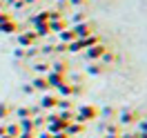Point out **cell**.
Masks as SVG:
<instances>
[{
	"instance_id": "obj_1",
	"label": "cell",
	"mask_w": 147,
	"mask_h": 138,
	"mask_svg": "<svg viewBox=\"0 0 147 138\" xmlns=\"http://www.w3.org/2000/svg\"><path fill=\"white\" fill-rule=\"evenodd\" d=\"M71 31H74V36H76V38H85V36H89V34H94V22H89V20H83V22L74 25Z\"/></svg>"
},
{
	"instance_id": "obj_2",
	"label": "cell",
	"mask_w": 147,
	"mask_h": 138,
	"mask_svg": "<svg viewBox=\"0 0 147 138\" xmlns=\"http://www.w3.org/2000/svg\"><path fill=\"white\" fill-rule=\"evenodd\" d=\"M107 49L102 47V42L100 45H94V47H89V49H85V60L87 63H96V60H100V56L105 54Z\"/></svg>"
},
{
	"instance_id": "obj_3",
	"label": "cell",
	"mask_w": 147,
	"mask_h": 138,
	"mask_svg": "<svg viewBox=\"0 0 147 138\" xmlns=\"http://www.w3.org/2000/svg\"><path fill=\"white\" fill-rule=\"evenodd\" d=\"M96 114H98V111L94 109L92 105H80V107H78V123H85V120H92V118H96Z\"/></svg>"
},
{
	"instance_id": "obj_4",
	"label": "cell",
	"mask_w": 147,
	"mask_h": 138,
	"mask_svg": "<svg viewBox=\"0 0 147 138\" xmlns=\"http://www.w3.org/2000/svg\"><path fill=\"white\" fill-rule=\"evenodd\" d=\"M65 127H67V123L65 120H60L58 116H49V125H47V131L49 134H58V131H65Z\"/></svg>"
},
{
	"instance_id": "obj_5",
	"label": "cell",
	"mask_w": 147,
	"mask_h": 138,
	"mask_svg": "<svg viewBox=\"0 0 147 138\" xmlns=\"http://www.w3.org/2000/svg\"><path fill=\"white\" fill-rule=\"evenodd\" d=\"M36 34L34 31H25V34H18V45L22 47V49H27V47H34L36 45Z\"/></svg>"
},
{
	"instance_id": "obj_6",
	"label": "cell",
	"mask_w": 147,
	"mask_h": 138,
	"mask_svg": "<svg viewBox=\"0 0 147 138\" xmlns=\"http://www.w3.org/2000/svg\"><path fill=\"white\" fill-rule=\"evenodd\" d=\"M78 40L83 42V51H85V49H89V47H94V45H100V42H102V38L98 36L96 31L89 34V36H85V38H78Z\"/></svg>"
},
{
	"instance_id": "obj_7",
	"label": "cell",
	"mask_w": 147,
	"mask_h": 138,
	"mask_svg": "<svg viewBox=\"0 0 147 138\" xmlns=\"http://www.w3.org/2000/svg\"><path fill=\"white\" fill-rule=\"evenodd\" d=\"M136 120V111L129 109V107H125V109L118 111V123H123V125H129V123H134Z\"/></svg>"
},
{
	"instance_id": "obj_8",
	"label": "cell",
	"mask_w": 147,
	"mask_h": 138,
	"mask_svg": "<svg viewBox=\"0 0 147 138\" xmlns=\"http://www.w3.org/2000/svg\"><path fill=\"white\" fill-rule=\"evenodd\" d=\"M45 78H47V85H49V87H58V85L65 83V76L63 74H56V71H51V69L45 74Z\"/></svg>"
},
{
	"instance_id": "obj_9",
	"label": "cell",
	"mask_w": 147,
	"mask_h": 138,
	"mask_svg": "<svg viewBox=\"0 0 147 138\" xmlns=\"http://www.w3.org/2000/svg\"><path fill=\"white\" fill-rule=\"evenodd\" d=\"M56 102H58V96L56 94H45L40 98V109H54Z\"/></svg>"
},
{
	"instance_id": "obj_10",
	"label": "cell",
	"mask_w": 147,
	"mask_h": 138,
	"mask_svg": "<svg viewBox=\"0 0 147 138\" xmlns=\"http://www.w3.org/2000/svg\"><path fill=\"white\" fill-rule=\"evenodd\" d=\"M47 22H49V9H47V11H40V13H36V16H31V18H29V25H31V27L47 25Z\"/></svg>"
},
{
	"instance_id": "obj_11",
	"label": "cell",
	"mask_w": 147,
	"mask_h": 138,
	"mask_svg": "<svg viewBox=\"0 0 147 138\" xmlns=\"http://www.w3.org/2000/svg\"><path fill=\"white\" fill-rule=\"evenodd\" d=\"M47 27H49L51 34H60L63 29H67V20H65V18H60V20H49V22H47Z\"/></svg>"
},
{
	"instance_id": "obj_12",
	"label": "cell",
	"mask_w": 147,
	"mask_h": 138,
	"mask_svg": "<svg viewBox=\"0 0 147 138\" xmlns=\"http://www.w3.org/2000/svg\"><path fill=\"white\" fill-rule=\"evenodd\" d=\"M83 123H78V120H71V123H67V127H65V134L67 136H74V134H78V131H83Z\"/></svg>"
},
{
	"instance_id": "obj_13",
	"label": "cell",
	"mask_w": 147,
	"mask_h": 138,
	"mask_svg": "<svg viewBox=\"0 0 147 138\" xmlns=\"http://www.w3.org/2000/svg\"><path fill=\"white\" fill-rule=\"evenodd\" d=\"M49 69H51V71H56V74H69V67H67V63H65V60H56V63H51L49 65Z\"/></svg>"
},
{
	"instance_id": "obj_14",
	"label": "cell",
	"mask_w": 147,
	"mask_h": 138,
	"mask_svg": "<svg viewBox=\"0 0 147 138\" xmlns=\"http://www.w3.org/2000/svg\"><path fill=\"white\" fill-rule=\"evenodd\" d=\"M71 40H76V36H74L71 29H63V31L58 34V42H63V45H69Z\"/></svg>"
},
{
	"instance_id": "obj_15",
	"label": "cell",
	"mask_w": 147,
	"mask_h": 138,
	"mask_svg": "<svg viewBox=\"0 0 147 138\" xmlns=\"http://www.w3.org/2000/svg\"><path fill=\"white\" fill-rule=\"evenodd\" d=\"M31 87H34V89H40V92H47V89H49L45 76H36V78H34V83H31Z\"/></svg>"
},
{
	"instance_id": "obj_16",
	"label": "cell",
	"mask_w": 147,
	"mask_h": 138,
	"mask_svg": "<svg viewBox=\"0 0 147 138\" xmlns=\"http://www.w3.org/2000/svg\"><path fill=\"white\" fill-rule=\"evenodd\" d=\"M18 129H20V131H34L36 125H34V120H31V118H20L18 120Z\"/></svg>"
},
{
	"instance_id": "obj_17",
	"label": "cell",
	"mask_w": 147,
	"mask_h": 138,
	"mask_svg": "<svg viewBox=\"0 0 147 138\" xmlns=\"http://www.w3.org/2000/svg\"><path fill=\"white\" fill-rule=\"evenodd\" d=\"M80 49H83V42H80V40L76 38V40H71V42L67 45V54H78Z\"/></svg>"
},
{
	"instance_id": "obj_18",
	"label": "cell",
	"mask_w": 147,
	"mask_h": 138,
	"mask_svg": "<svg viewBox=\"0 0 147 138\" xmlns=\"http://www.w3.org/2000/svg\"><path fill=\"white\" fill-rule=\"evenodd\" d=\"M100 71H102V65H100V60H96V63H89V67H87V74L98 76Z\"/></svg>"
},
{
	"instance_id": "obj_19",
	"label": "cell",
	"mask_w": 147,
	"mask_h": 138,
	"mask_svg": "<svg viewBox=\"0 0 147 138\" xmlns=\"http://www.w3.org/2000/svg\"><path fill=\"white\" fill-rule=\"evenodd\" d=\"M34 71H36L38 76H45L47 71H49V63H36L34 65Z\"/></svg>"
},
{
	"instance_id": "obj_20",
	"label": "cell",
	"mask_w": 147,
	"mask_h": 138,
	"mask_svg": "<svg viewBox=\"0 0 147 138\" xmlns=\"http://www.w3.org/2000/svg\"><path fill=\"white\" fill-rule=\"evenodd\" d=\"M0 31H11V34H16V31H18V25H16L13 20H9V22L0 25Z\"/></svg>"
},
{
	"instance_id": "obj_21",
	"label": "cell",
	"mask_w": 147,
	"mask_h": 138,
	"mask_svg": "<svg viewBox=\"0 0 147 138\" xmlns=\"http://www.w3.org/2000/svg\"><path fill=\"white\" fill-rule=\"evenodd\" d=\"M116 60V54L114 51H105V54L100 56V65H107V63H114Z\"/></svg>"
},
{
	"instance_id": "obj_22",
	"label": "cell",
	"mask_w": 147,
	"mask_h": 138,
	"mask_svg": "<svg viewBox=\"0 0 147 138\" xmlns=\"http://www.w3.org/2000/svg\"><path fill=\"white\" fill-rule=\"evenodd\" d=\"M38 54H40V56H51V54H54V45H51V42L42 45L40 49H38Z\"/></svg>"
},
{
	"instance_id": "obj_23",
	"label": "cell",
	"mask_w": 147,
	"mask_h": 138,
	"mask_svg": "<svg viewBox=\"0 0 147 138\" xmlns=\"http://www.w3.org/2000/svg\"><path fill=\"white\" fill-rule=\"evenodd\" d=\"M83 20H87V16H83V13H74V16H71V25H78V22H83Z\"/></svg>"
},
{
	"instance_id": "obj_24",
	"label": "cell",
	"mask_w": 147,
	"mask_h": 138,
	"mask_svg": "<svg viewBox=\"0 0 147 138\" xmlns=\"http://www.w3.org/2000/svg\"><path fill=\"white\" fill-rule=\"evenodd\" d=\"M9 111H11V107H9V105H0V118H5V116H7Z\"/></svg>"
},
{
	"instance_id": "obj_25",
	"label": "cell",
	"mask_w": 147,
	"mask_h": 138,
	"mask_svg": "<svg viewBox=\"0 0 147 138\" xmlns=\"http://www.w3.org/2000/svg\"><path fill=\"white\" fill-rule=\"evenodd\" d=\"M11 16L7 13V11H0V25H5V22H9Z\"/></svg>"
},
{
	"instance_id": "obj_26",
	"label": "cell",
	"mask_w": 147,
	"mask_h": 138,
	"mask_svg": "<svg viewBox=\"0 0 147 138\" xmlns=\"http://www.w3.org/2000/svg\"><path fill=\"white\" fill-rule=\"evenodd\" d=\"M18 116H20V118H27V116H29V109H27V107H20V109H18ZM29 118H31V116H29Z\"/></svg>"
},
{
	"instance_id": "obj_27",
	"label": "cell",
	"mask_w": 147,
	"mask_h": 138,
	"mask_svg": "<svg viewBox=\"0 0 147 138\" xmlns=\"http://www.w3.org/2000/svg\"><path fill=\"white\" fill-rule=\"evenodd\" d=\"M13 58H25V49H22V47H18V49L13 51Z\"/></svg>"
},
{
	"instance_id": "obj_28",
	"label": "cell",
	"mask_w": 147,
	"mask_h": 138,
	"mask_svg": "<svg viewBox=\"0 0 147 138\" xmlns=\"http://www.w3.org/2000/svg\"><path fill=\"white\" fill-rule=\"evenodd\" d=\"M138 134H147V120H143V123L138 125Z\"/></svg>"
},
{
	"instance_id": "obj_29",
	"label": "cell",
	"mask_w": 147,
	"mask_h": 138,
	"mask_svg": "<svg viewBox=\"0 0 147 138\" xmlns=\"http://www.w3.org/2000/svg\"><path fill=\"white\" fill-rule=\"evenodd\" d=\"M102 116H105V118L114 116V109H111V107H105V109H102Z\"/></svg>"
},
{
	"instance_id": "obj_30",
	"label": "cell",
	"mask_w": 147,
	"mask_h": 138,
	"mask_svg": "<svg viewBox=\"0 0 147 138\" xmlns=\"http://www.w3.org/2000/svg\"><path fill=\"white\" fill-rule=\"evenodd\" d=\"M51 138H69L65 131H58V134H51Z\"/></svg>"
},
{
	"instance_id": "obj_31",
	"label": "cell",
	"mask_w": 147,
	"mask_h": 138,
	"mask_svg": "<svg viewBox=\"0 0 147 138\" xmlns=\"http://www.w3.org/2000/svg\"><path fill=\"white\" fill-rule=\"evenodd\" d=\"M67 2H69V5H83L85 0H67Z\"/></svg>"
},
{
	"instance_id": "obj_32",
	"label": "cell",
	"mask_w": 147,
	"mask_h": 138,
	"mask_svg": "<svg viewBox=\"0 0 147 138\" xmlns=\"http://www.w3.org/2000/svg\"><path fill=\"white\" fill-rule=\"evenodd\" d=\"M38 138H51V134H49V131H42V134H40Z\"/></svg>"
},
{
	"instance_id": "obj_33",
	"label": "cell",
	"mask_w": 147,
	"mask_h": 138,
	"mask_svg": "<svg viewBox=\"0 0 147 138\" xmlns=\"http://www.w3.org/2000/svg\"><path fill=\"white\" fill-rule=\"evenodd\" d=\"M0 136H5V125H0Z\"/></svg>"
},
{
	"instance_id": "obj_34",
	"label": "cell",
	"mask_w": 147,
	"mask_h": 138,
	"mask_svg": "<svg viewBox=\"0 0 147 138\" xmlns=\"http://www.w3.org/2000/svg\"><path fill=\"white\" fill-rule=\"evenodd\" d=\"M60 2H63V0H60ZM65 2H67V0H65Z\"/></svg>"
}]
</instances>
